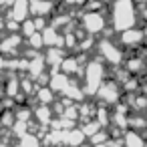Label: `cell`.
<instances>
[{"label": "cell", "mask_w": 147, "mask_h": 147, "mask_svg": "<svg viewBox=\"0 0 147 147\" xmlns=\"http://www.w3.org/2000/svg\"><path fill=\"white\" fill-rule=\"evenodd\" d=\"M111 30L115 34L135 28L139 22V10L133 0H111Z\"/></svg>", "instance_id": "cell-1"}, {"label": "cell", "mask_w": 147, "mask_h": 147, "mask_svg": "<svg viewBox=\"0 0 147 147\" xmlns=\"http://www.w3.org/2000/svg\"><path fill=\"white\" fill-rule=\"evenodd\" d=\"M107 81V69L101 59H93L85 65L83 73V93L85 95H97L99 87Z\"/></svg>", "instance_id": "cell-2"}, {"label": "cell", "mask_w": 147, "mask_h": 147, "mask_svg": "<svg viewBox=\"0 0 147 147\" xmlns=\"http://www.w3.org/2000/svg\"><path fill=\"white\" fill-rule=\"evenodd\" d=\"M97 53H99V59L105 63V65H111V67H123L125 63V53L123 49L119 47L117 40L105 36L101 40H97Z\"/></svg>", "instance_id": "cell-3"}, {"label": "cell", "mask_w": 147, "mask_h": 147, "mask_svg": "<svg viewBox=\"0 0 147 147\" xmlns=\"http://www.w3.org/2000/svg\"><path fill=\"white\" fill-rule=\"evenodd\" d=\"M81 26L89 36H99L107 30V16L101 10H87L81 14Z\"/></svg>", "instance_id": "cell-4"}, {"label": "cell", "mask_w": 147, "mask_h": 147, "mask_svg": "<svg viewBox=\"0 0 147 147\" xmlns=\"http://www.w3.org/2000/svg\"><path fill=\"white\" fill-rule=\"evenodd\" d=\"M117 42H119V47L125 51H133V49H141L145 42H147V32H145V28H139V26H135V28H129V30H123V32H119L117 34Z\"/></svg>", "instance_id": "cell-5"}, {"label": "cell", "mask_w": 147, "mask_h": 147, "mask_svg": "<svg viewBox=\"0 0 147 147\" xmlns=\"http://www.w3.org/2000/svg\"><path fill=\"white\" fill-rule=\"evenodd\" d=\"M95 97H97L103 105H117V103L123 99V89H121V85H119L117 81L107 79V81L99 87V91H97Z\"/></svg>", "instance_id": "cell-6"}, {"label": "cell", "mask_w": 147, "mask_h": 147, "mask_svg": "<svg viewBox=\"0 0 147 147\" xmlns=\"http://www.w3.org/2000/svg\"><path fill=\"white\" fill-rule=\"evenodd\" d=\"M123 69L131 75V77H137V75H141L143 71H147V61L145 59H141V57H129V59H125V63H123Z\"/></svg>", "instance_id": "cell-7"}, {"label": "cell", "mask_w": 147, "mask_h": 147, "mask_svg": "<svg viewBox=\"0 0 147 147\" xmlns=\"http://www.w3.org/2000/svg\"><path fill=\"white\" fill-rule=\"evenodd\" d=\"M28 8H30V14L34 16H49L55 4L53 0H28Z\"/></svg>", "instance_id": "cell-8"}, {"label": "cell", "mask_w": 147, "mask_h": 147, "mask_svg": "<svg viewBox=\"0 0 147 147\" xmlns=\"http://www.w3.org/2000/svg\"><path fill=\"white\" fill-rule=\"evenodd\" d=\"M121 145L123 147H147V141H145L143 133L127 129L125 135H123V139H121Z\"/></svg>", "instance_id": "cell-9"}, {"label": "cell", "mask_w": 147, "mask_h": 147, "mask_svg": "<svg viewBox=\"0 0 147 147\" xmlns=\"http://www.w3.org/2000/svg\"><path fill=\"white\" fill-rule=\"evenodd\" d=\"M28 12H30V8H28V0H14V2H12L10 16L16 18L18 24H22V22L26 20V14H28Z\"/></svg>", "instance_id": "cell-10"}, {"label": "cell", "mask_w": 147, "mask_h": 147, "mask_svg": "<svg viewBox=\"0 0 147 147\" xmlns=\"http://www.w3.org/2000/svg\"><path fill=\"white\" fill-rule=\"evenodd\" d=\"M42 42L49 47V49H55V45H57V49H63L61 45H63V36L57 32V28H53V26H49V28H45L42 30Z\"/></svg>", "instance_id": "cell-11"}, {"label": "cell", "mask_w": 147, "mask_h": 147, "mask_svg": "<svg viewBox=\"0 0 147 147\" xmlns=\"http://www.w3.org/2000/svg\"><path fill=\"white\" fill-rule=\"evenodd\" d=\"M79 69H81V63H79V59H77V57H65V59H63V63H61V73H63V75H67V77H71V75L79 73Z\"/></svg>", "instance_id": "cell-12"}, {"label": "cell", "mask_w": 147, "mask_h": 147, "mask_svg": "<svg viewBox=\"0 0 147 147\" xmlns=\"http://www.w3.org/2000/svg\"><path fill=\"white\" fill-rule=\"evenodd\" d=\"M63 59H65V55H63V49H49V53H47V57H45V65H57V67H61V63H63Z\"/></svg>", "instance_id": "cell-13"}, {"label": "cell", "mask_w": 147, "mask_h": 147, "mask_svg": "<svg viewBox=\"0 0 147 147\" xmlns=\"http://www.w3.org/2000/svg\"><path fill=\"white\" fill-rule=\"evenodd\" d=\"M36 99H38L42 105H49V103H53V101H55V93H53L49 87H40V89H38V93H36Z\"/></svg>", "instance_id": "cell-14"}, {"label": "cell", "mask_w": 147, "mask_h": 147, "mask_svg": "<svg viewBox=\"0 0 147 147\" xmlns=\"http://www.w3.org/2000/svg\"><path fill=\"white\" fill-rule=\"evenodd\" d=\"M18 147H40L38 145V137H34V135H30V133H24L22 137H20V145Z\"/></svg>", "instance_id": "cell-15"}, {"label": "cell", "mask_w": 147, "mask_h": 147, "mask_svg": "<svg viewBox=\"0 0 147 147\" xmlns=\"http://www.w3.org/2000/svg\"><path fill=\"white\" fill-rule=\"evenodd\" d=\"M20 42V38L18 36H10L8 40H4L2 42V47H0V51L2 53H12V51H16V45Z\"/></svg>", "instance_id": "cell-16"}, {"label": "cell", "mask_w": 147, "mask_h": 147, "mask_svg": "<svg viewBox=\"0 0 147 147\" xmlns=\"http://www.w3.org/2000/svg\"><path fill=\"white\" fill-rule=\"evenodd\" d=\"M51 115H53V113H51V109H49V107H45V105H42L40 109H36V119H40V123H42V125L51 121Z\"/></svg>", "instance_id": "cell-17"}, {"label": "cell", "mask_w": 147, "mask_h": 147, "mask_svg": "<svg viewBox=\"0 0 147 147\" xmlns=\"http://www.w3.org/2000/svg\"><path fill=\"white\" fill-rule=\"evenodd\" d=\"M20 26H22V32H24L26 36H32V34L36 32V26H34V22H32V20H24Z\"/></svg>", "instance_id": "cell-18"}, {"label": "cell", "mask_w": 147, "mask_h": 147, "mask_svg": "<svg viewBox=\"0 0 147 147\" xmlns=\"http://www.w3.org/2000/svg\"><path fill=\"white\" fill-rule=\"evenodd\" d=\"M28 42L34 45L32 49H42V45H45V42H42V34H38V32H34L32 36H28Z\"/></svg>", "instance_id": "cell-19"}, {"label": "cell", "mask_w": 147, "mask_h": 147, "mask_svg": "<svg viewBox=\"0 0 147 147\" xmlns=\"http://www.w3.org/2000/svg\"><path fill=\"white\" fill-rule=\"evenodd\" d=\"M65 2L71 6H83V4H87V0H65Z\"/></svg>", "instance_id": "cell-20"}, {"label": "cell", "mask_w": 147, "mask_h": 147, "mask_svg": "<svg viewBox=\"0 0 147 147\" xmlns=\"http://www.w3.org/2000/svg\"><path fill=\"white\" fill-rule=\"evenodd\" d=\"M139 14H141V18H143V20H145V22H147V8H145V10H141V12H139Z\"/></svg>", "instance_id": "cell-21"}, {"label": "cell", "mask_w": 147, "mask_h": 147, "mask_svg": "<svg viewBox=\"0 0 147 147\" xmlns=\"http://www.w3.org/2000/svg\"><path fill=\"white\" fill-rule=\"evenodd\" d=\"M0 147H8V145H6V143H0Z\"/></svg>", "instance_id": "cell-22"}, {"label": "cell", "mask_w": 147, "mask_h": 147, "mask_svg": "<svg viewBox=\"0 0 147 147\" xmlns=\"http://www.w3.org/2000/svg\"><path fill=\"white\" fill-rule=\"evenodd\" d=\"M2 26H4V22H2V20H0V28H2Z\"/></svg>", "instance_id": "cell-23"}]
</instances>
